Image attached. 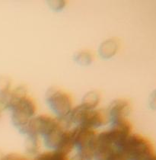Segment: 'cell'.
<instances>
[{"instance_id": "8992f818", "label": "cell", "mask_w": 156, "mask_h": 160, "mask_svg": "<svg viewBox=\"0 0 156 160\" xmlns=\"http://www.w3.org/2000/svg\"><path fill=\"white\" fill-rule=\"evenodd\" d=\"M100 101V93L98 90H91L88 92L81 100V105L87 109H95Z\"/></svg>"}, {"instance_id": "9c48e42d", "label": "cell", "mask_w": 156, "mask_h": 160, "mask_svg": "<svg viewBox=\"0 0 156 160\" xmlns=\"http://www.w3.org/2000/svg\"><path fill=\"white\" fill-rule=\"evenodd\" d=\"M33 160H69V158L67 155L52 150L38 155Z\"/></svg>"}, {"instance_id": "7a4b0ae2", "label": "cell", "mask_w": 156, "mask_h": 160, "mask_svg": "<svg viewBox=\"0 0 156 160\" xmlns=\"http://www.w3.org/2000/svg\"><path fill=\"white\" fill-rule=\"evenodd\" d=\"M74 147L77 149L76 156L80 160L95 159V143L98 133L95 130L77 126L72 130Z\"/></svg>"}, {"instance_id": "8fae6325", "label": "cell", "mask_w": 156, "mask_h": 160, "mask_svg": "<svg viewBox=\"0 0 156 160\" xmlns=\"http://www.w3.org/2000/svg\"><path fill=\"white\" fill-rule=\"evenodd\" d=\"M0 160H27L25 157L21 155L12 153L4 156H0Z\"/></svg>"}, {"instance_id": "ba28073f", "label": "cell", "mask_w": 156, "mask_h": 160, "mask_svg": "<svg viewBox=\"0 0 156 160\" xmlns=\"http://www.w3.org/2000/svg\"><path fill=\"white\" fill-rule=\"evenodd\" d=\"M74 59L81 66H88L94 60V54L91 50H81L77 52L74 56Z\"/></svg>"}, {"instance_id": "5bb4252c", "label": "cell", "mask_w": 156, "mask_h": 160, "mask_svg": "<svg viewBox=\"0 0 156 160\" xmlns=\"http://www.w3.org/2000/svg\"><path fill=\"white\" fill-rule=\"evenodd\" d=\"M69 160H80V159H79V158H78V157H77V156H74V157H73V158H72V159H69Z\"/></svg>"}, {"instance_id": "277c9868", "label": "cell", "mask_w": 156, "mask_h": 160, "mask_svg": "<svg viewBox=\"0 0 156 160\" xmlns=\"http://www.w3.org/2000/svg\"><path fill=\"white\" fill-rule=\"evenodd\" d=\"M132 110L130 102L124 98H117L114 100L109 105L107 114L110 123L119 120L126 119Z\"/></svg>"}, {"instance_id": "52a82bcc", "label": "cell", "mask_w": 156, "mask_h": 160, "mask_svg": "<svg viewBox=\"0 0 156 160\" xmlns=\"http://www.w3.org/2000/svg\"><path fill=\"white\" fill-rule=\"evenodd\" d=\"M39 136L34 134L27 135V139L25 140L26 152L30 155H37L39 152L40 147Z\"/></svg>"}, {"instance_id": "5b68a950", "label": "cell", "mask_w": 156, "mask_h": 160, "mask_svg": "<svg viewBox=\"0 0 156 160\" xmlns=\"http://www.w3.org/2000/svg\"><path fill=\"white\" fill-rule=\"evenodd\" d=\"M119 46H120V43H119L118 38H108L100 43L98 48V53L102 58H111L117 53Z\"/></svg>"}, {"instance_id": "6da1fadb", "label": "cell", "mask_w": 156, "mask_h": 160, "mask_svg": "<svg viewBox=\"0 0 156 160\" xmlns=\"http://www.w3.org/2000/svg\"><path fill=\"white\" fill-rule=\"evenodd\" d=\"M117 149L126 160H156L152 142L139 134L129 135Z\"/></svg>"}, {"instance_id": "7c38bea8", "label": "cell", "mask_w": 156, "mask_h": 160, "mask_svg": "<svg viewBox=\"0 0 156 160\" xmlns=\"http://www.w3.org/2000/svg\"><path fill=\"white\" fill-rule=\"evenodd\" d=\"M49 5L53 9L60 10L62 9V8L65 6L66 2L59 1V0H56V1H50L49 2Z\"/></svg>"}, {"instance_id": "4fadbf2b", "label": "cell", "mask_w": 156, "mask_h": 160, "mask_svg": "<svg viewBox=\"0 0 156 160\" xmlns=\"http://www.w3.org/2000/svg\"><path fill=\"white\" fill-rule=\"evenodd\" d=\"M150 107L153 109H156V90L152 93L149 99Z\"/></svg>"}, {"instance_id": "30bf717a", "label": "cell", "mask_w": 156, "mask_h": 160, "mask_svg": "<svg viewBox=\"0 0 156 160\" xmlns=\"http://www.w3.org/2000/svg\"><path fill=\"white\" fill-rule=\"evenodd\" d=\"M104 160H126V157L121 153L120 151L116 149L110 153Z\"/></svg>"}, {"instance_id": "9a60e30c", "label": "cell", "mask_w": 156, "mask_h": 160, "mask_svg": "<svg viewBox=\"0 0 156 160\" xmlns=\"http://www.w3.org/2000/svg\"><path fill=\"white\" fill-rule=\"evenodd\" d=\"M93 160H98V159H94Z\"/></svg>"}, {"instance_id": "3957f363", "label": "cell", "mask_w": 156, "mask_h": 160, "mask_svg": "<svg viewBox=\"0 0 156 160\" xmlns=\"http://www.w3.org/2000/svg\"><path fill=\"white\" fill-rule=\"evenodd\" d=\"M46 100L50 109L58 116V120L66 118L72 109L71 95L59 88H50L46 92Z\"/></svg>"}]
</instances>
